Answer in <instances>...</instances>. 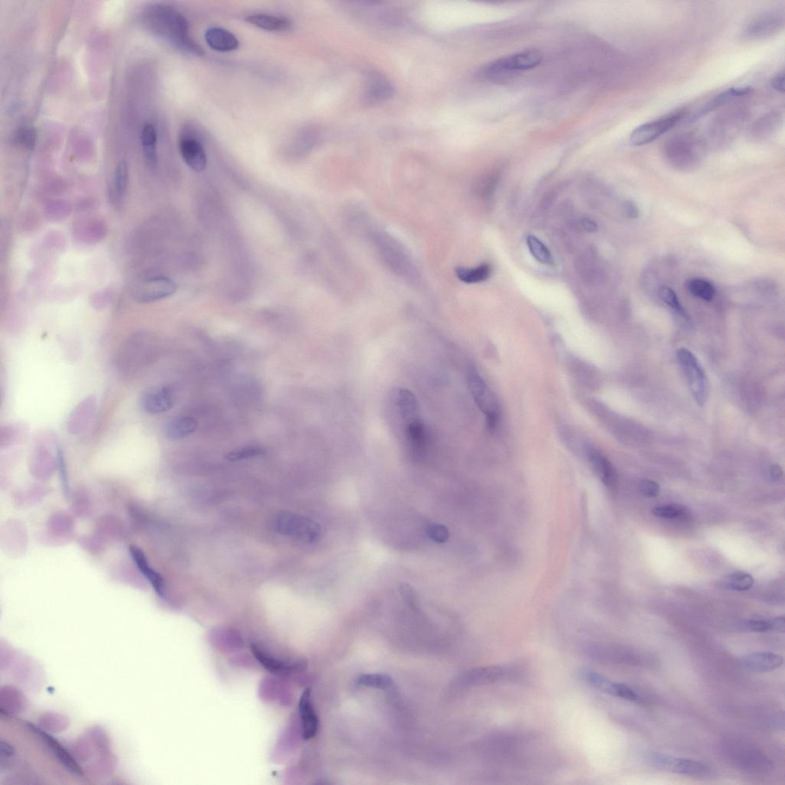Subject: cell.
<instances>
[{"label": "cell", "mask_w": 785, "mask_h": 785, "mask_svg": "<svg viewBox=\"0 0 785 785\" xmlns=\"http://www.w3.org/2000/svg\"><path fill=\"white\" fill-rule=\"evenodd\" d=\"M648 761L654 767L670 773L690 777H705L711 773L707 764L689 758L652 753Z\"/></svg>", "instance_id": "9"}, {"label": "cell", "mask_w": 785, "mask_h": 785, "mask_svg": "<svg viewBox=\"0 0 785 785\" xmlns=\"http://www.w3.org/2000/svg\"><path fill=\"white\" fill-rule=\"evenodd\" d=\"M750 93L751 89L749 88H731L723 91L722 93L712 97L711 100L705 103L701 108L697 110V113L692 117L693 119L701 117L711 113V111L725 106V104L729 102L748 95Z\"/></svg>", "instance_id": "23"}, {"label": "cell", "mask_w": 785, "mask_h": 785, "mask_svg": "<svg viewBox=\"0 0 785 785\" xmlns=\"http://www.w3.org/2000/svg\"><path fill=\"white\" fill-rule=\"evenodd\" d=\"M428 537L438 544L447 542L449 537V530L440 524H430L427 528Z\"/></svg>", "instance_id": "39"}, {"label": "cell", "mask_w": 785, "mask_h": 785, "mask_svg": "<svg viewBox=\"0 0 785 785\" xmlns=\"http://www.w3.org/2000/svg\"><path fill=\"white\" fill-rule=\"evenodd\" d=\"M771 87H773L777 93H784V71L777 73L771 80Z\"/></svg>", "instance_id": "46"}, {"label": "cell", "mask_w": 785, "mask_h": 785, "mask_svg": "<svg viewBox=\"0 0 785 785\" xmlns=\"http://www.w3.org/2000/svg\"><path fill=\"white\" fill-rule=\"evenodd\" d=\"M624 207L628 217L633 219H637L639 217V209L633 201H627Z\"/></svg>", "instance_id": "48"}, {"label": "cell", "mask_w": 785, "mask_h": 785, "mask_svg": "<svg viewBox=\"0 0 785 785\" xmlns=\"http://www.w3.org/2000/svg\"><path fill=\"white\" fill-rule=\"evenodd\" d=\"M706 143L694 133L676 134L664 143L663 152L670 165L679 169L698 165L704 158Z\"/></svg>", "instance_id": "2"}, {"label": "cell", "mask_w": 785, "mask_h": 785, "mask_svg": "<svg viewBox=\"0 0 785 785\" xmlns=\"http://www.w3.org/2000/svg\"><path fill=\"white\" fill-rule=\"evenodd\" d=\"M685 115V111L679 110L675 113L641 124L631 134V145L636 147L648 145L675 127Z\"/></svg>", "instance_id": "8"}, {"label": "cell", "mask_w": 785, "mask_h": 785, "mask_svg": "<svg viewBox=\"0 0 785 785\" xmlns=\"http://www.w3.org/2000/svg\"><path fill=\"white\" fill-rule=\"evenodd\" d=\"M499 180V174L495 172H490L485 176H483L476 186V191L482 195H489L492 194L497 185Z\"/></svg>", "instance_id": "38"}, {"label": "cell", "mask_w": 785, "mask_h": 785, "mask_svg": "<svg viewBox=\"0 0 785 785\" xmlns=\"http://www.w3.org/2000/svg\"><path fill=\"white\" fill-rule=\"evenodd\" d=\"M156 141H158V134L155 127L152 124H145L141 132L142 148L148 165L152 167L158 163Z\"/></svg>", "instance_id": "26"}, {"label": "cell", "mask_w": 785, "mask_h": 785, "mask_svg": "<svg viewBox=\"0 0 785 785\" xmlns=\"http://www.w3.org/2000/svg\"><path fill=\"white\" fill-rule=\"evenodd\" d=\"M175 395L172 388L165 387L149 391L141 399V408L150 415H159L171 410Z\"/></svg>", "instance_id": "14"}, {"label": "cell", "mask_w": 785, "mask_h": 785, "mask_svg": "<svg viewBox=\"0 0 785 785\" xmlns=\"http://www.w3.org/2000/svg\"><path fill=\"white\" fill-rule=\"evenodd\" d=\"M198 423L191 417H179L169 421L165 428V435L168 440L179 441L192 435L198 429Z\"/></svg>", "instance_id": "24"}, {"label": "cell", "mask_w": 785, "mask_h": 785, "mask_svg": "<svg viewBox=\"0 0 785 785\" xmlns=\"http://www.w3.org/2000/svg\"><path fill=\"white\" fill-rule=\"evenodd\" d=\"M265 453L266 451L263 447L248 446L231 451L226 455V459L231 462H239L263 456Z\"/></svg>", "instance_id": "34"}, {"label": "cell", "mask_w": 785, "mask_h": 785, "mask_svg": "<svg viewBox=\"0 0 785 785\" xmlns=\"http://www.w3.org/2000/svg\"><path fill=\"white\" fill-rule=\"evenodd\" d=\"M130 553L140 572L149 581L155 593L161 598H165V585L161 575L150 566L146 555L139 547L130 546Z\"/></svg>", "instance_id": "17"}, {"label": "cell", "mask_w": 785, "mask_h": 785, "mask_svg": "<svg viewBox=\"0 0 785 785\" xmlns=\"http://www.w3.org/2000/svg\"><path fill=\"white\" fill-rule=\"evenodd\" d=\"M403 425L405 442L410 454L414 457H421L427 446V433L423 422L419 417L404 423Z\"/></svg>", "instance_id": "15"}, {"label": "cell", "mask_w": 785, "mask_h": 785, "mask_svg": "<svg viewBox=\"0 0 785 785\" xmlns=\"http://www.w3.org/2000/svg\"><path fill=\"white\" fill-rule=\"evenodd\" d=\"M399 591H400L401 595L406 603L412 608H414V609H416L419 605V602L417 594L413 587H411L408 584H401L400 587H399Z\"/></svg>", "instance_id": "41"}, {"label": "cell", "mask_w": 785, "mask_h": 785, "mask_svg": "<svg viewBox=\"0 0 785 785\" xmlns=\"http://www.w3.org/2000/svg\"><path fill=\"white\" fill-rule=\"evenodd\" d=\"M686 289L693 296L705 301L712 300L716 294L714 286L708 280L704 279H690L687 281Z\"/></svg>", "instance_id": "30"}, {"label": "cell", "mask_w": 785, "mask_h": 785, "mask_svg": "<svg viewBox=\"0 0 785 785\" xmlns=\"http://www.w3.org/2000/svg\"><path fill=\"white\" fill-rule=\"evenodd\" d=\"M492 272L489 264L484 263L475 268H458L456 270V277L462 282L473 284L487 281Z\"/></svg>", "instance_id": "28"}, {"label": "cell", "mask_w": 785, "mask_h": 785, "mask_svg": "<svg viewBox=\"0 0 785 785\" xmlns=\"http://www.w3.org/2000/svg\"><path fill=\"white\" fill-rule=\"evenodd\" d=\"M32 729L37 732L39 737L43 738V740L47 743L48 747L50 748L51 751L54 752V754L56 755L58 760L62 763L65 768L75 775L82 774L81 768L78 766L77 763L71 758L69 754L65 751L62 747H61V745L58 743L55 738L45 734V732L40 729L35 728L34 725H32Z\"/></svg>", "instance_id": "25"}, {"label": "cell", "mask_w": 785, "mask_h": 785, "mask_svg": "<svg viewBox=\"0 0 785 785\" xmlns=\"http://www.w3.org/2000/svg\"><path fill=\"white\" fill-rule=\"evenodd\" d=\"M578 226L581 230L587 233H595L598 231V225L596 222L590 219H581L578 222Z\"/></svg>", "instance_id": "45"}, {"label": "cell", "mask_w": 785, "mask_h": 785, "mask_svg": "<svg viewBox=\"0 0 785 785\" xmlns=\"http://www.w3.org/2000/svg\"><path fill=\"white\" fill-rule=\"evenodd\" d=\"M527 245L532 256L540 263L549 264L552 261V256L549 248L542 242L533 235L527 237Z\"/></svg>", "instance_id": "32"}, {"label": "cell", "mask_w": 785, "mask_h": 785, "mask_svg": "<svg viewBox=\"0 0 785 785\" xmlns=\"http://www.w3.org/2000/svg\"><path fill=\"white\" fill-rule=\"evenodd\" d=\"M741 663L745 669L751 672H769L780 668L784 664V659L773 653L758 652L745 656Z\"/></svg>", "instance_id": "19"}, {"label": "cell", "mask_w": 785, "mask_h": 785, "mask_svg": "<svg viewBox=\"0 0 785 785\" xmlns=\"http://www.w3.org/2000/svg\"><path fill=\"white\" fill-rule=\"evenodd\" d=\"M658 294L663 302L669 305L671 309L676 311L679 315L685 316V312L680 304L677 294L671 288L663 286L658 291Z\"/></svg>", "instance_id": "36"}, {"label": "cell", "mask_w": 785, "mask_h": 785, "mask_svg": "<svg viewBox=\"0 0 785 785\" xmlns=\"http://www.w3.org/2000/svg\"><path fill=\"white\" fill-rule=\"evenodd\" d=\"M747 115V111L744 108H730L717 117L711 124L706 145L718 147L729 145L741 132Z\"/></svg>", "instance_id": "4"}, {"label": "cell", "mask_w": 785, "mask_h": 785, "mask_svg": "<svg viewBox=\"0 0 785 785\" xmlns=\"http://www.w3.org/2000/svg\"><path fill=\"white\" fill-rule=\"evenodd\" d=\"M390 400L399 417L402 419L403 423L421 417L417 399L410 390L402 388H395L391 392Z\"/></svg>", "instance_id": "18"}, {"label": "cell", "mask_w": 785, "mask_h": 785, "mask_svg": "<svg viewBox=\"0 0 785 785\" xmlns=\"http://www.w3.org/2000/svg\"><path fill=\"white\" fill-rule=\"evenodd\" d=\"M542 54L538 50L528 49L512 56L500 58L490 63L484 69L486 75L506 73V71H526L539 67Z\"/></svg>", "instance_id": "10"}, {"label": "cell", "mask_w": 785, "mask_h": 785, "mask_svg": "<svg viewBox=\"0 0 785 785\" xmlns=\"http://www.w3.org/2000/svg\"><path fill=\"white\" fill-rule=\"evenodd\" d=\"M18 140L25 147L31 148L36 142V133L31 128H23L18 133Z\"/></svg>", "instance_id": "44"}, {"label": "cell", "mask_w": 785, "mask_h": 785, "mask_svg": "<svg viewBox=\"0 0 785 785\" xmlns=\"http://www.w3.org/2000/svg\"><path fill=\"white\" fill-rule=\"evenodd\" d=\"M745 630L752 632H766L771 630L769 621L749 620L742 624Z\"/></svg>", "instance_id": "43"}, {"label": "cell", "mask_w": 785, "mask_h": 785, "mask_svg": "<svg viewBox=\"0 0 785 785\" xmlns=\"http://www.w3.org/2000/svg\"><path fill=\"white\" fill-rule=\"evenodd\" d=\"M640 489L641 493L644 495L648 497H656L660 493V487L659 484L656 482L650 480H644L641 481Z\"/></svg>", "instance_id": "42"}, {"label": "cell", "mask_w": 785, "mask_h": 785, "mask_svg": "<svg viewBox=\"0 0 785 785\" xmlns=\"http://www.w3.org/2000/svg\"><path fill=\"white\" fill-rule=\"evenodd\" d=\"M771 630L784 633L785 630L784 618H776L769 621Z\"/></svg>", "instance_id": "47"}, {"label": "cell", "mask_w": 785, "mask_h": 785, "mask_svg": "<svg viewBox=\"0 0 785 785\" xmlns=\"http://www.w3.org/2000/svg\"><path fill=\"white\" fill-rule=\"evenodd\" d=\"M143 22L154 35L165 39L176 49L198 56L204 54L189 36L186 18L172 6L165 3L148 6L143 11Z\"/></svg>", "instance_id": "1"}, {"label": "cell", "mask_w": 785, "mask_h": 785, "mask_svg": "<svg viewBox=\"0 0 785 785\" xmlns=\"http://www.w3.org/2000/svg\"><path fill=\"white\" fill-rule=\"evenodd\" d=\"M690 385L693 397L699 406H703L708 397V382L697 358L688 349H680L677 353Z\"/></svg>", "instance_id": "7"}, {"label": "cell", "mask_w": 785, "mask_h": 785, "mask_svg": "<svg viewBox=\"0 0 785 785\" xmlns=\"http://www.w3.org/2000/svg\"><path fill=\"white\" fill-rule=\"evenodd\" d=\"M246 21L257 27L269 32H285L290 29L288 19L266 14H254L246 18Z\"/></svg>", "instance_id": "27"}, {"label": "cell", "mask_w": 785, "mask_h": 785, "mask_svg": "<svg viewBox=\"0 0 785 785\" xmlns=\"http://www.w3.org/2000/svg\"><path fill=\"white\" fill-rule=\"evenodd\" d=\"M770 476L771 479L774 480H780L783 476V471L780 466H771L770 468Z\"/></svg>", "instance_id": "49"}, {"label": "cell", "mask_w": 785, "mask_h": 785, "mask_svg": "<svg viewBox=\"0 0 785 785\" xmlns=\"http://www.w3.org/2000/svg\"><path fill=\"white\" fill-rule=\"evenodd\" d=\"M176 285L167 277H154L143 281L134 290L133 297L139 303H150L172 296L176 292Z\"/></svg>", "instance_id": "11"}, {"label": "cell", "mask_w": 785, "mask_h": 785, "mask_svg": "<svg viewBox=\"0 0 785 785\" xmlns=\"http://www.w3.org/2000/svg\"><path fill=\"white\" fill-rule=\"evenodd\" d=\"M783 121L781 111L773 110L758 119L750 130L752 139L756 141L767 140L780 128Z\"/></svg>", "instance_id": "21"}, {"label": "cell", "mask_w": 785, "mask_h": 785, "mask_svg": "<svg viewBox=\"0 0 785 785\" xmlns=\"http://www.w3.org/2000/svg\"><path fill=\"white\" fill-rule=\"evenodd\" d=\"M467 382L476 403L486 416L488 428L493 430L498 424L500 411L493 392L475 368H469Z\"/></svg>", "instance_id": "5"}, {"label": "cell", "mask_w": 785, "mask_h": 785, "mask_svg": "<svg viewBox=\"0 0 785 785\" xmlns=\"http://www.w3.org/2000/svg\"><path fill=\"white\" fill-rule=\"evenodd\" d=\"M205 40L212 49L220 52L237 50L239 42L231 32L220 27H213L207 30Z\"/></svg>", "instance_id": "22"}, {"label": "cell", "mask_w": 785, "mask_h": 785, "mask_svg": "<svg viewBox=\"0 0 785 785\" xmlns=\"http://www.w3.org/2000/svg\"><path fill=\"white\" fill-rule=\"evenodd\" d=\"M754 579L751 575L744 572H736L730 575L727 585L735 591H748L753 585Z\"/></svg>", "instance_id": "35"}, {"label": "cell", "mask_w": 785, "mask_h": 785, "mask_svg": "<svg viewBox=\"0 0 785 785\" xmlns=\"http://www.w3.org/2000/svg\"><path fill=\"white\" fill-rule=\"evenodd\" d=\"M128 185V167L126 161L117 165L113 184V194L116 200H121L126 195Z\"/></svg>", "instance_id": "31"}, {"label": "cell", "mask_w": 785, "mask_h": 785, "mask_svg": "<svg viewBox=\"0 0 785 785\" xmlns=\"http://www.w3.org/2000/svg\"><path fill=\"white\" fill-rule=\"evenodd\" d=\"M784 25V14L780 10H767L758 13L745 24L742 36L745 40L756 41L773 37L782 31Z\"/></svg>", "instance_id": "6"}, {"label": "cell", "mask_w": 785, "mask_h": 785, "mask_svg": "<svg viewBox=\"0 0 785 785\" xmlns=\"http://www.w3.org/2000/svg\"><path fill=\"white\" fill-rule=\"evenodd\" d=\"M57 459L58 472H60L63 492L65 495H68L70 493L69 481L68 478L67 465H65L64 455L60 447H58L57 449Z\"/></svg>", "instance_id": "40"}, {"label": "cell", "mask_w": 785, "mask_h": 785, "mask_svg": "<svg viewBox=\"0 0 785 785\" xmlns=\"http://www.w3.org/2000/svg\"><path fill=\"white\" fill-rule=\"evenodd\" d=\"M507 671L501 666L480 667L464 672L456 679V685L460 688H469L500 682L507 675Z\"/></svg>", "instance_id": "13"}, {"label": "cell", "mask_w": 785, "mask_h": 785, "mask_svg": "<svg viewBox=\"0 0 785 785\" xmlns=\"http://www.w3.org/2000/svg\"><path fill=\"white\" fill-rule=\"evenodd\" d=\"M357 683L370 688L389 690L394 686L392 679L388 675L375 673V675H365L360 677Z\"/></svg>", "instance_id": "33"}, {"label": "cell", "mask_w": 785, "mask_h": 785, "mask_svg": "<svg viewBox=\"0 0 785 785\" xmlns=\"http://www.w3.org/2000/svg\"><path fill=\"white\" fill-rule=\"evenodd\" d=\"M585 655L603 664H629L635 661L636 656L626 647L611 644L592 643L585 647Z\"/></svg>", "instance_id": "12"}, {"label": "cell", "mask_w": 785, "mask_h": 785, "mask_svg": "<svg viewBox=\"0 0 785 785\" xmlns=\"http://www.w3.org/2000/svg\"><path fill=\"white\" fill-rule=\"evenodd\" d=\"M180 150L183 159L195 172H201L207 165V156L201 143L191 137L180 141Z\"/></svg>", "instance_id": "20"}, {"label": "cell", "mask_w": 785, "mask_h": 785, "mask_svg": "<svg viewBox=\"0 0 785 785\" xmlns=\"http://www.w3.org/2000/svg\"><path fill=\"white\" fill-rule=\"evenodd\" d=\"M724 753L736 768L748 774L767 775L773 769V763L755 745L739 739L724 742Z\"/></svg>", "instance_id": "3"}, {"label": "cell", "mask_w": 785, "mask_h": 785, "mask_svg": "<svg viewBox=\"0 0 785 785\" xmlns=\"http://www.w3.org/2000/svg\"><path fill=\"white\" fill-rule=\"evenodd\" d=\"M588 461L599 479L609 489H615L618 485V476L612 463L599 450L594 447L586 448Z\"/></svg>", "instance_id": "16"}, {"label": "cell", "mask_w": 785, "mask_h": 785, "mask_svg": "<svg viewBox=\"0 0 785 785\" xmlns=\"http://www.w3.org/2000/svg\"><path fill=\"white\" fill-rule=\"evenodd\" d=\"M394 93V88L390 83L380 76L373 78L368 86L366 97L371 102H381L387 99Z\"/></svg>", "instance_id": "29"}, {"label": "cell", "mask_w": 785, "mask_h": 785, "mask_svg": "<svg viewBox=\"0 0 785 785\" xmlns=\"http://www.w3.org/2000/svg\"><path fill=\"white\" fill-rule=\"evenodd\" d=\"M653 515L661 519H677L687 514V508L680 505H670L657 507L653 510Z\"/></svg>", "instance_id": "37"}]
</instances>
